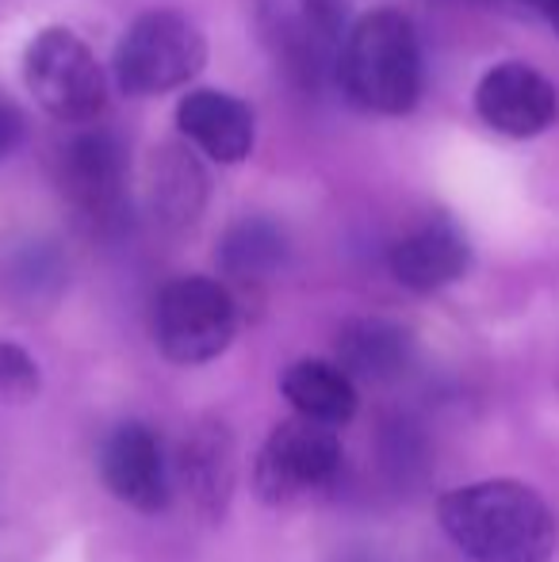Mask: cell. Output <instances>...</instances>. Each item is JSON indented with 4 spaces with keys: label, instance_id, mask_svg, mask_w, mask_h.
Here are the masks:
<instances>
[{
    "label": "cell",
    "instance_id": "d6986e66",
    "mask_svg": "<svg viewBox=\"0 0 559 562\" xmlns=\"http://www.w3.org/2000/svg\"><path fill=\"white\" fill-rule=\"evenodd\" d=\"M20 138H23V119L20 112H15L12 104H4L0 100V157H8L15 146H20Z\"/></svg>",
    "mask_w": 559,
    "mask_h": 562
},
{
    "label": "cell",
    "instance_id": "8992f818",
    "mask_svg": "<svg viewBox=\"0 0 559 562\" xmlns=\"http://www.w3.org/2000/svg\"><path fill=\"white\" fill-rule=\"evenodd\" d=\"M23 81L46 115L66 126L97 123L108 104V77L97 54L69 27H46L27 43Z\"/></svg>",
    "mask_w": 559,
    "mask_h": 562
},
{
    "label": "cell",
    "instance_id": "44dd1931",
    "mask_svg": "<svg viewBox=\"0 0 559 562\" xmlns=\"http://www.w3.org/2000/svg\"><path fill=\"white\" fill-rule=\"evenodd\" d=\"M545 15L556 23V31H559V0H552V4H548V12H545Z\"/></svg>",
    "mask_w": 559,
    "mask_h": 562
},
{
    "label": "cell",
    "instance_id": "7402d4cb",
    "mask_svg": "<svg viewBox=\"0 0 559 562\" xmlns=\"http://www.w3.org/2000/svg\"><path fill=\"white\" fill-rule=\"evenodd\" d=\"M522 4H533V8H540V12H548V4H552V0H522Z\"/></svg>",
    "mask_w": 559,
    "mask_h": 562
},
{
    "label": "cell",
    "instance_id": "8fae6325",
    "mask_svg": "<svg viewBox=\"0 0 559 562\" xmlns=\"http://www.w3.org/2000/svg\"><path fill=\"white\" fill-rule=\"evenodd\" d=\"M177 479L185 497L203 520H223L238 486V445L219 417H203L185 432L177 448Z\"/></svg>",
    "mask_w": 559,
    "mask_h": 562
},
{
    "label": "cell",
    "instance_id": "ba28073f",
    "mask_svg": "<svg viewBox=\"0 0 559 562\" xmlns=\"http://www.w3.org/2000/svg\"><path fill=\"white\" fill-rule=\"evenodd\" d=\"M62 192L85 223H120L127 211V149L120 134L85 123L62 149Z\"/></svg>",
    "mask_w": 559,
    "mask_h": 562
},
{
    "label": "cell",
    "instance_id": "ffe728a7",
    "mask_svg": "<svg viewBox=\"0 0 559 562\" xmlns=\"http://www.w3.org/2000/svg\"><path fill=\"white\" fill-rule=\"evenodd\" d=\"M342 562H388V559L376 555V551H345Z\"/></svg>",
    "mask_w": 559,
    "mask_h": 562
},
{
    "label": "cell",
    "instance_id": "7c38bea8",
    "mask_svg": "<svg viewBox=\"0 0 559 562\" xmlns=\"http://www.w3.org/2000/svg\"><path fill=\"white\" fill-rule=\"evenodd\" d=\"M388 268L395 283L418 295H433V291L456 283L471 268V241L452 218H425L411 234L391 241Z\"/></svg>",
    "mask_w": 559,
    "mask_h": 562
},
{
    "label": "cell",
    "instance_id": "277c9868",
    "mask_svg": "<svg viewBox=\"0 0 559 562\" xmlns=\"http://www.w3.org/2000/svg\"><path fill=\"white\" fill-rule=\"evenodd\" d=\"M208 61V38L177 8H154L131 20L115 46L112 74L127 97H165L185 89Z\"/></svg>",
    "mask_w": 559,
    "mask_h": 562
},
{
    "label": "cell",
    "instance_id": "3957f363",
    "mask_svg": "<svg viewBox=\"0 0 559 562\" xmlns=\"http://www.w3.org/2000/svg\"><path fill=\"white\" fill-rule=\"evenodd\" d=\"M254 27L291 85L318 92L337 81V58L349 35L345 0H254Z\"/></svg>",
    "mask_w": 559,
    "mask_h": 562
},
{
    "label": "cell",
    "instance_id": "6da1fadb",
    "mask_svg": "<svg viewBox=\"0 0 559 562\" xmlns=\"http://www.w3.org/2000/svg\"><path fill=\"white\" fill-rule=\"evenodd\" d=\"M437 520L471 562H548L559 543L548 502L514 479H483L445 490Z\"/></svg>",
    "mask_w": 559,
    "mask_h": 562
},
{
    "label": "cell",
    "instance_id": "4fadbf2b",
    "mask_svg": "<svg viewBox=\"0 0 559 562\" xmlns=\"http://www.w3.org/2000/svg\"><path fill=\"white\" fill-rule=\"evenodd\" d=\"M177 126L203 157L219 165H238L254 154L257 119L246 100L223 89H192L177 104Z\"/></svg>",
    "mask_w": 559,
    "mask_h": 562
},
{
    "label": "cell",
    "instance_id": "2e32d148",
    "mask_svg": "<svg viewBox=\"0 0 559 562\" xmlns=\"http://www.w3.org/2000/svg\"><path fill=\"white\" fill-rule=\"evenodd\" d=\"M208 203V177L192 149L185 146H161L149 157V207L157 223L169 229H185L200 218Z\"/></svg>",
    "mask_w": 559,
    "mask_h": 562
},
{
    "label": "cell",
    "instance_id": "5b68a950",
    "mask_svg": "<svg viewBox=\"0 0 559 562\" xmlns=\"http://www.w3.org/2000/svg\"><path fill=\"white\" fill-rule=\"evenodd\" d=\"M238 303L211 276H177L154 299V345L177 368H200L231 348Z\"/></svg>",
    "mask_w": 559,
    "mask_h": 562
},
{
    "label": "cell",
    "instance_id": "7a4b0ae2",
    "mask_svg": "<svg viewBox=\"0 0 559 562\" xmlns=\"http://www.w3.org/2000/svg\"><path fill=\"white\" fill-rule=\"evenodd\" d=\"M422 43L411 15L395 8H376L349 27L337 58V85L372 115H406L422 100Z\"/></svg>",
    "mask_w": 559,
    "mask_h": 562
},
{
    "label": "cell",
    "instance_id": "9c48e42d",
    "mask_svg": "<svg viewBox=\"0 0 559 562\" xmlns=\"http://www.w3.org/2000/svg\"><path fill=\"white\" fill-rule=\"evenodd\" d=\"M104 486L135 513H161L172 497L169 463H165L161 437L146 422H120L104 437L97 456Z\"/></svg>",
    "mask_w": 559,
    "mask_h": 562
},
{
    "label": "cell",
    "instance_id": "e0dca14e",
    "mask_svg": "<svg viewBox=\"0 0 559 562\" xmlns=\"http://www.w3.org/2000/svg\"><path fill=\"white\" fill-rule=\"evenodd\" d=\"M283 260H288V237L269 218H242L226 229L223 245H219L223 272L242 283L269 280L272 272L283 268Z\"/></svg>",
    "mask_w": 559,
    "mask_h": 562
},
{
    "label": "cell",
    "instance_id": "9a60e30c",
    "mask_svg": "<svg viewBox=\"0 0 559 562\" xmlns=\"http://www.w3.org/2000/svg\"><path fill=\"white\" fill-rule=\"evenodd\" d=\"M280 394L299 417L322 425H349L357 417V379L337 360H295L280 375Z\"/></svg>",
    "mask_w": 559,
    "mask_h": 562
},
{
    "label": "cell",
    "instance_id": "5bb4252c",
    "mask_svg": "<svg viewBox=\"0 0 559 562\" xmlns=\"http://www.w3.org/2000/svg\"><path fill=\"white\" fill-rule=\"evenodd\" d=\"M334 352L360 383H395L414 360V337L391 318H357L342 326Z\"/></svg>",
    "mask_w": 559,
    "mask_h": 562
},
{
    "label": "cell",
    "instance_id": "30bf717a",
    "mask_svg": "<svg viewBox=\"0 0 559 562\" xmlns=\"http://www.w3.org/2000/svg\"><path fill=\"white\" fill-rule=\"evenodd\" d=\"M476 112L506 138H537L559 119V92L529 61H499L479 77Z\"/></svg>",
    "mask_w": 559,
    "mask_h": 562
},
{
    "label": "cell",
    "instance_id": "52a82bcc",
    "mask_svg": "<svg viewBox=\"0 0 559 562\" xmlns=\"http://www.w3.org/2000/svg\"><path fill=\"white\" fill-rule=\"evenodd\" d=\"M337 471H342L337 429L295 414L280 422L257 451L254 490L265 505H288L311 490L326 486Z\"/></svg>",
    "mask_w": 559,
    "mask_h": 562
},
{
    "label": "cell",
    "instance_id": "ac0fdd59",
    "mask_svg": "<svg viewBox=\"0 0 559 562\" xmlns=\"http://www.w3.org/2000/svg\"><path fill=\"white\" fill-rule=\"evenodd\" d=\"M43 386L35 356L15 340H0V406H20L31 402Z\"/></svg>",
    "mask_w": 559,
    "mask_h": 562
}]
</instances>
